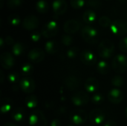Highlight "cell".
<instances>
[{
    "label": "cell",
    "instance_id": "cell-38",
    "mask_svg": "<svg viewBox=\"0 0 127 126\" xmlns=\"http://www.w3.org/2000/svg\"><path fill=\"white\" fill-rule=\"evenodd\" d=\"M23 2V0H7V6L10 8H16L20 6Z\"/></svg>",
    "mask_w": 127,
    "mask_h": 126
},
{
    "label": "cell",
    "instance_id": "cell-43",
    "mask_svg": "<svg viewBox=\"0 0 127 126\" xmlns=\"http://www.w3.org/2000/svg\"><path fill=\"white\" fill-rule=\"evenodd\" d=\"M103 126H117V123L114 120H108Z\"/></svg>",
    "mask_w": 127,
    "mask_h": 126
},
{
    "label": "cell",
    "instance_id": "cell-46",
    "mask_svg": "<svg viewBox=\"0 0 127 126\" xmlns=\"http://www.w3.org/2000/svg\"><path fill=\"white\" fill-rule=\"evenodd\" d=\"M3 126H17L16 124H13V123H5Z\"/></svg>",
    "mask_w": 127,
    "mask_h": 126
},
{
    "label": "cell",
    "instance_id": "cell-18",
    "mask_svg": "<svg viewBox=\"0 0 127 126\" xmlns=\"http://www.w3.org/2000/svg\"><path fill=\"white\" fill-rule=\"evenodd\" d=\"M100 86V83L98 82V80L94 77H89L88 78L84 84V87H85V90L88 92V93H95Z\"/></svg>",
    "mask_w": 127,
    "mask_h": 126
},
{
    "label": "cell",
    "instance_id": "cell-21",
    "mask_svg": "<svg viewBox=\"0 0 127 126\" xmlns=\"http://www.w3.org/2000/svg\"><path fill=\"white\" fill-rule=\"evenodd\" d=\"M11 118L16 122H22L25 119V111L22 108H16L11 111Z\"/></svg>",
    "mask_w": 127,
    "mask_h": 126
},
{
    "label": "cell",
    "instance_id": "cell-41",
    "mask_svg": "<svg viewBox=\"0 0 127 126\" xmlns=\"http://www.w3.org/2000/svg\"><path fill=\"white\" fill-rule=\"evenodd\" d=\"M4 42L5 44H7V45H13L15 43H14V40L10 36H6V38L4 39Z\"/></svg>",
    "mask_w": 127,
    "mask_h": 126
},
{
    "label": "cell",
    "instance_id": "cell-39",
    "mask_svg": "<svg viewBox=\"0 0 127 126\" xmlns=\"http://www.w3.org/2000/svg\"><path fill=\"white\" fill-rule=\"evenodd\" d=\"M86 4L92 7H99L101 5V1L100 0H86Z\"/></svg>",
    "mask_w": 127,
    "mask_h": 126
},
{
    "label": "cell",
    "instance_id": "cell-9",
    "mask_svg": "<svg viewBox=\"0 0 127 126\" xmlns=\"http://www.w3.org/2000/svg\"><path fill=\"white\" fill-rule=\"evenodd\" d=\"M71 102L77 107H81L86 105L89 100L88 94L84 91H77L71 96Z\"/></svg>",
    "mask_w": 127,
    "mask_h": 126
},
{
    "label": "cell",
    "instance_id": "cell-33",
    "mask_svg": "<svg viewBox=\"0 0 127 126\" xmlns=\"http://www.w3.org/2000/svg\"><path fill=\"white\" fill-rule=\"evenodd\" d=\"M7 20H8L9 24L12 26H14V27L17 26L20 22V19H19V16L16 14H10L8 16Z\"/></svg>",
    "mask_w": 127,
    "mask_h": 126
},
{
    "label": "cell",
    "instance_id": "cell-2",
    "mask_svg": "<svg viewBox=\"0 0 127 126\" xmlns=\"http://www.w3.org/2000/svg\"><path fill=\"white\" fill-rule=\"evenodd\" d=\"M83 39L89 44H95L99 39V33L97 29L91 25H86L81 30Z\"/></svg>",
    "mask_w": 127,
    "mask_h": 126
},
{
    "label": "cell",
    "instance_id": "cell-47",
    "mask_svg": "<svg viewBox=\"0 0 127 126\" xmlns=\"http://www.w3.org/2000/svg\"><path fill=\"white\" fill-rule=\"evenodd\" d=\"M124 16L126 18V19L127 20V8L124 11Z\"/></svg>",
    "mask_w": 127,
    "mask_h": 126
},
{
    "label": "cell",
    "instance_id": "cell-49",
    "mask_svg": "<svg viewBox=\"0 0 127 126\" xmlns=\"http://www.w3.org/2000/svg\"><path fill=\"white\" fill-rule=\"evenodd\" d=\"M119 1H121V2H122V3H124V2H127V0H118Z\"/></svg>",
    "mask_w": 127,
    "mask_h": 126
},
{
    "label": "cell",
    "instance_id": "cell-30",
    "mask_svg": "<svg viewBox=\"0 0 127 126\" xmlns=\"http://www.w3.org/2000/svg\"><path fill=\"white\" fill-rule=\"evenodd\" d=\"M124 82H125L124 79L122 76H119V75H116V76H113L112 80H111V82H112V85H114L115 87H117V88L123 86L124 84Z\"/></svg>",
    "mask_w": 127,
    "mask_h": 126
},
{
    "label": "cell",
    "instance_id": "cell-11",
    "mask_svg": "<svg viewBox=\"0 0 127 126\" xmlns=\"http://www.w3.org/2000/svg\"><path fill=\"white\" fill-rule=\"evenodd\" d=\"M45 55L44 51L39 48H33L28 54V59L33 63H39L42 62L45 59Z\"/></svg>",
    "mask_w": 127,
    "mask_h": 126
},
{
    "label": "cell",
    "instance_id": "cell-34",
    "mask_svg": "<svg viewBox=\"0 0 127 126\" xmlns=\"http://www.w3.org/2000/svg\"><path fill=\"white\" fill-rule=\"evenodd\" d=\"M61 42L65 46H70L74 43V38L68 34L63 35L61 37Z\"/></svg>",
    "mask_w": 127,
    "mask_h": 126
},
{
    "label": "cell",
    "instance_id": "cell-8",
    "mask_svg": "<svg viewBox=\"0 0 127 126\" xmlns=\"http://www.w3.org/2000/svg\"><path fill=\"white\" fill-rule=\"evenodd\" d=\"M19 88L26 94H31L36 88V84L34 80L30 77L22 78L19 82Z\"/></svg>",
    "mask_w": 127,
    "mask_h": 126
},
{
    "label": "cell",
    "instance_id": "cell-17",
    "mask_svg": "<svg viewBox=\"0 0 127 126\" xmlns=\"http://www.w3.org/2000/svg\"><path fill=\"white\" fill-rule=\"evenodd\" d=\"M52 7L56 15L60 16L67 10V2L65 0H54L52 3Z\"/></svg>",
    "mask_w": 127,
    "mask_h": 126
},
{
    "label": "cell",
    "instance_id": "cell-45",
    "mask_svg": "<svg viewBox=\"0 0 127 126\" xmlns=\"http://www.w3.org/2000/svg\"><path fill=\"white\" fill-rule=\"evenodd\" d=\"M4 43H5V42H4V39H2V38H1L0 39V47L2 48H3V46H4Z\"/></svg>",
    "mask_w": 127,
    "mask_h": 126
},
{
    "label": "cell",
    "instance_id": "cell-37",
    "mask_svg": "<svg viewBox=\"0 0 127 126\" xmlns=\"http://www.w3.org/2000/svg\"><path fill=\"white\" fill-rule=\"evenodd\" d=\"M118 46H119V49L123 53H127V36L124 37L123 39H121Z\"/></svg>",
    "mask_w": 127,
    "mask_h": 126
},
{
    "label": "cell",
    "instance_id": "cell-32",
    "mask_svg": "<svg viewBox=\"0 0 127 126\" xmlns=\"http://www.w3.org/2000/svg\"><path fill=\"white\" fill-rule=\"evenodd\" d=\"M98 23H99V25L101 27H107L109 26H111V25H112V22L111 19L108 16H100V19L98 20Z\"/></svg>",
    "mask_w": 127,
    "mask_h": 126
},
{
    "label": "cell",
    "instance_id": "cell-16",
    "mask_svg": "<svg viewBox=\"0 0 127 126\" xmlns=\"http://www.w3.org/2000/svg\"><path fill=\"white\" fill-rule=\"evenodd\" d=\"M108 100L113 104H119L122 102L124 95L121 90L118 88H113L110 90L107 95Z\"/></svg>",
    "mask_w": 127,
    "mask_h": 126
},
{
    "label": "cell",
    "instance_id": "cell-25",
    "mask_svg": "<svg viewBox=\"0 0 127 126\" xmlns=\"http://www.w3.org/2000/svg\"><path fill=\"white\" fill-rule=\"evenodd\" d=\"M25 104L26 107L28 108H31V109L35 108L38 104L37 97L35 95H30V96L26 97L25 100Z\"/></svg>",
    "mask_w": 127,
    "mask_h": 126
},
{
    "label": "cell",
    "instance_id": "cell-5",
    "mask_svg": "<svg viewBox=\"0 0 127 126\" xmlns=\"http://www.w3.org/2000/svg\"><path fill=\"white\" fill-rule=\"evenodd\" d=\"M110 30L112 33L116 36H124L127 33V21L124 19L115 20L111 26Z\"/></svg>",
    "mask_w": 127,
    "mask_h": 126
},
{
    "label": "cell",
    "instance_id": "cell-44",
    "mask_svg": "<svg viewBox=\"0 0 127 126\" xmlns=\"http://www.w3.org/2000/svg\"><path fill=\"white\" fill-rule=\"evenodd\" d=\"M0 75H1V83H3L4 79V73L2 71H0Z\"/></svg>",
    "mask_w": 127,
    "mask_h": 126
},
{
    "label": "cell",
    "instance_id": "cell-52",
    "mask_svg": "<svg viewBox=\"0 0 127 126\" xmlns=\"http://www.w3.org/2000/svg\"></svg>",
    "mask_w": 127,
    "mask_h": 126
},
{
    "label": "cell",
    "instance_id": "cell-24",
    "mask_svg": "<svg viewBox=\"0 0 127 126\" xmlns=\"http://www.w3.org/2000/svg\"><path fill=\"white\" fill-rule=\"evenodd\" d=\"M109 70H110V67L108 62L104 60L100 61L97 65V71L100 74L106 75L109 72Z\"/></svg>",
    "mask_w": 127,
    "mask_h": 126
},
{
    "label": "cell",
    "instance_id": "cell-13",
    "mask_svg": "<svg viewBox=\"0 0 127 126\" xmlns=\"http://www.w3.org/2000/svg\"><path fill=\"white\" fill-rule=\"evenodd\" d=\"M80 59L81 62L88 66H92L96 63L97 58L96 56L89 50H85L80 54Z\"/></svg>",
    "mask_w": 127,
    "mask_h": 126
},
{
    "label": "cell",
    "instance_id": "cell-42",
    "mask_svg": "<svg viewBox=\"0 0 127 126\" xmlns=\"http://www.w3.org/2000/svg\"><path fill=\"white\" fill-rule=\"evenodd\" d=\"M50 126H61V122L58 119H54L51 121Z\"/></svg>",
    "mask_w": 127,
    "mask_h": 126
},
{
    "label": "cell",
    "instance_id": "cell-31",
    "mask_svg": "<svg viewBox=\"0 0 127 126\" xmlns=\"http://www.w3.org/2000/svg\"><path fill=\"white\" fill-rule=\"evenodd\" d=\"M91 101L93 104L100 105L104 101V97L102 94H94L91 97Z\"/></svg>",
    "mask_w": 127,
    "mask_h": 126
},
{
    "label": "cell",
    "instance_id": "cell-40",
    "mask_svg": "<svg viewBox=\"0 0 127 126\" xmlns=\"http://www.w3.org/2000/svg\"><path fill=\"white\" fill-rule=\"evenodd\" d=\"M42 36V33L38 31H34L31 34V39L33 42H37L40 40Z\"/></svg>",
    "mask_w": 127,
    "mask_h": 126
},
{
    "label": "cell",
    "instance_id": "cell-15",
    "mask_svg": "<svg viewBox=\"0 0 127 126\" xmlns=\"http://www.w3.org/2000/svg\"><path fill=\"white\" fill-rule=\"evenodd\" d=\"M80 28V23L76 19H69L67 20L64 25V31L68 34H73L77 32Z\"/></svg>",
    "mask_w": 127,
    "mask_h": 126
},
{
    "label": "cell",
    "instance_id": "cell-51",
    "mask_svg": "<svg viewBox=\"0 0 127 126\" xmlns=\"http://www.w3.org/2000/svg\"></svg>",
    "mask_w": 127,
    "mask_h": 126
},
{
    "label": "cell",
    "instance_id": "cell-4",
    "mask_svg": "<svg viewBox=\"0 0 127 126\" xmlns=\"http://www.w3.org/2000/svg\"><path fill=\"white\" fill-rule=\"evenodd\" d=\"M29 125L31 126H46L47 120L40 110L33 111L29 116Z\"/></svg>",
    "mask_w": 127,
    "mask_h": 126
},
{
    "label": "cell",
    "instance_id": "cell-29",
    "mask_svg": "<svg viewBox=\"0 0 127 126\" xmlns=\"http://www.w3.org/2000/svg\"><path fill=\"white\" fill-rule=\"evenodd\" d=\"M7 79L10 84H12L13 85H16L17 83L19 82V81H20L19 80V74L16 71L11 72L8 74Z\"/></svg>",
    "mask_w": 127,
    "mask_h": 126
},
{
    "label": "cell",
    "instance_id": "cell-20",
    "mask_svg": "<svg viewBox=\"0 0 127 126\" xmlns=\"http://www.w3.org/2000/svg\"><path fill=\"white\" fill-rule=\"evenodd\" d=\"M13 108V102L10 98L4 97L0 101V111L2 114H7L12 111Z\"/></svg>",
    "mask_w": 127,
    "mask_h": 126
},
{
    "label": "cell",
    "instance_id": "cell-23",
    "mask_svg": "<svg viewBox=\"0 0 127 126\" xmlns=\"http://www.w3.org/2000/svg\"><path fill=\"white\" fill-rule=\"evenodd\" d=\"M83 19L85 23L86 24H92L96 19V13L92 10H87L84 12L83 15Z\"/></svg>",
    "mask_w": 127,
    "mask_h": 126
},
{
    "label": "cell",
    "instance_id": "cell-7",
    "mask_svg": "<svg viewBox=\"0 0 127 126\" xmlns=\"http://www.w3.org/2000/svg\"><path fill=\"white\" fill-rule=\"evenodd\" d=\"M58 30V24L55 21H49L43 26L42 30V35L45 38H51L57 35Z\"/></svg>",
    "mask_w": 127,
    "mask_h": 126
},
{
    "label": "cell",
    "instance_id": "cell-10",
    "mask_svg": "<svg viewBox=\"0 0 127 126\" xmlns=\"http://www.w3.org/2000/svg\"><path fill=\"white\" fill-rule=\"evenodd\" d=\"M89 121L95 126H100L105 120L106 116L104 112L100 109L92 110L89 115Z\"/></svg>",
    "mask_w": 127,
    "mask_h": 126
},
{
    "label": "cell",
    "instance_id": "cell-12",
    "mask_svg": "<svg viewBox=\"0 0 127 126\" xmlns=\"http://www.w3.org/2000/svg\"><path fill=\"white\" fill-rule=\"evenodd\" d=\"M39 25V19L33 15L27 16L22 22V27L28 30H33L37 28Z\"/></svg>",
    "mask_w": 127,
    "mask_h": 126
},
{
    "label": "cell",
    "instance_id": "cell-26",
    "mask_svg": "<svg viewBox=\"0 0 127 126\" xmlns=\"http://www.w3.org/2000/svg\"><path fill=\"white\" fill-rule=\"evenodd\" d=\"M25 50V45L21 42H16L12 46V53L15 56H21Z\"/></svg>",
    "mask_w": 127,
    "mask_h": 126
},
{
    "label": "cell",
    "instance_id": "cell-3",
    "mask_svg": "<svg viewBox=\"0 0 127 126\" xmlns=\"http://www.w3.org/2000/svg\"><path fill=\"white\" fill-rule=\"evenodd\" d=\"M114 71L119 74H124L127 71V57L124 54L116 55L112 60Z\"/></svg>",
    "mask_w": 127,
    "mask_h": 126
},
{
    "label": "cell",
    "instance_id": "cell-14",
    "mask_svg": "<svg viewBox=\"0 0 127 126\" xmlns=\"http://www.w3.org/2000/svg\"><path fill=\"white\" fill-rule=\"evenodd\" d=\"M14 58L13 55L8 52H4L0 56V63L1 67L5 70L11 69L14 65Z\"/></svg>",
    "mask_w": 127,
    "mask_h": 126
},
{
    "label": "cell",
    "instance_id": "cell-50",
    "mask_svg": "<svg viewBox=\"0 0 127 126\" xmlns=\"http://www.w3.org/2000/svg\"><path fill=\"white\" fill-rule=\"evenodd\" d=\"M125 115H126V117L127 118V108H126V111H125Z\"/></svg>",
    "mask_w": 127,
    "mask_h": 126
},
{
    "label": "cell",
    "instance_id": "cell-22",
    "mask_svg": "<svg viewBox=\"0 0 127 126\" xmlns=\"http://www.w3.org/2000/svg\"><path fill=\"white\" fill-rule=\"evenodd\" d=\"M45 50L48 53L54 55L57 53V52L59 50V44L54 40L48 41L45 45Z\"/></svg>",
    "mask_w": 127,
    "mask_h": 126
},
{
    "label": "cell",
    "instance_id": "cell-35",
    "mask_svg": "<svg viewBox=\"0 0 127 126\" xmlns=\"http://www.w3.org/2000/svg\"><path fill=\"white\" fill-rule=\"evenodd\" d=\"M78 48H76V47H72L71 48H69L67 52H66V56L68 59H75L77 56V54H78Z\"/></svg>",
    "mask_w": 127,
    "mask_h": 126
},
{
    "label": "cell",
    "instance_id": "cell-28",
    "mask_svg": "<svg viewBox=\"0 0 127 126\" xmlns=\"http://www.w3.org/2000/svg\"><path fill=\"white\" fill-rule=\"evenodd\" d=\"M34 71L33 66L30 64V63H25L24 65H22V68H21V73L23 76H25L26 77L28 76H30L33 74Z\"/></svg>",
    "mask_w": 127,
    "mask_h": 126
},
{
    "label": "cell",
    "instance_id": "cell-19",
    "mask_svg": "<svg viewBox=\"0 0 127 126\" xmlns=\"http://www.w3.org/2000/svg\"><path fill=\"white\" fill-rule=\"evenodd\" d=\"M80 85V79L73 75L68 76L65 79V85L69 91H76L79 88Z\"/></svg>",
    "mask_w": 127,
    "mask_h": 126
},
{
    "label": "cell",
    "instance_id": "cell-36",
    "mask_svg": "<svg viewBox=\"0 0 127 126\" xmlns=\"http://www.w3.org/2000/svg\"><path fill=\"white\" fill-rule=\"evenodd\" d=\"M71 5L74 9H80L85 4L84 0H70Z\"/></svg>",
    "mask_w": 127,
    "mask_h": 126
},
{
    "label": "cell",
    "instance_id": "cell-48",
    "mask_svg": "<svg viewBox=\"0 0 127 126\" xmlns=\"http://www.w3.org/2000/svg\"><path fill=\"white\" fill-rule=\"evenodd\" d=\"M4 4V0H0V7L1 8Z\"/></svg>",
    "mask_w": 127,
    "mask_h": 126
},
{
    "label": "cell",
    "instance_id": "cell-1",
    "mask_svg": "<svg viewBox=\"0 0 127 126\" xmlns=\"http://www.w3.org/2000/svg\"><path fill=\"white\" fill-rule=\"evenodd\" d=\"M97 52L102 58L109 59L115 52V45L111 40L104 39L99 44Z\"/></svg>",
    "mask_w": 127,
    "mask_h": 126
},
{
    "label": "cell",
    "instance_id": "cell-27",
    "mask_svg": "<svg viewBox=\"0 0 127 126\" xmlns=\"http://www.w3.org/2000/svg\"><path fill=\"white\" fill-rule=\"evenodd\" d=\"M36 9L41 13H45L48 10V4L44 0H39L36 3Z\"/></svg>",
    "mask_w": 127,
    "mask_h": 126
},
{
    "label": "cell",
    "instance_id": "cell-6",
    "mask_svg": "<svg viewBox=\"0 0 127 126\" xmlns=\"http://www.w3.org/2000/svg\"><path fill=\"white\" fill-rule=\"evenodd\" d=\"M87 113L82 109H76L71 114L70 119L72 123L75 126H81L87 121Z\"/></svg>",
    "mask_w": 127,
    "mask_h": 126
}]
</instances>
